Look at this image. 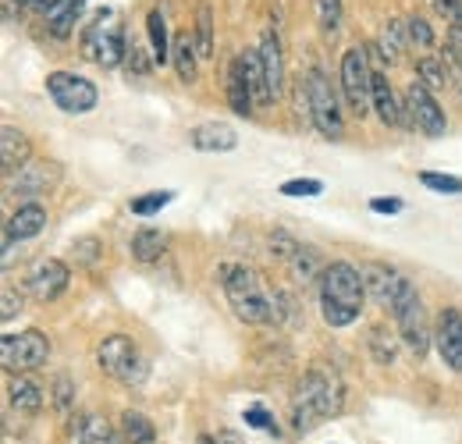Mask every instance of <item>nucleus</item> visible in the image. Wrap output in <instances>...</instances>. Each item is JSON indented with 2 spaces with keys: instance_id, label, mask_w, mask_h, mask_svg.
<instances>
[{
  "instance_id": "nucleus-35",
  "label": "nucleus",
  "mask_w": 462,
  "mask_h": 444,
  "mask_svg": "<svg viewBox=\"0 0 462 444\" xmlns=\"http://www.w3.org/2000/svg\"><path fill=\"white\" fill-rule=\"evenodd\" d=\"M416 71H420V79H423L430 89H448V86H452V75H448L445 57H441V60H438V57H423V60L416 64Z\"/></svg>"
},
{
  "instance_id": "nucleus-45",
  "label": "nucleus",
  "mask_w": 462,
  "mask_h": 444,
  "mask_svg": "<svg viewBox=\"0 0 462 444\" xmlns=\"http://www.w3.org/2000/svg\"><path fill=\"white\" fill-rule=\"evenodd\" d=\"M370 210H374V214H402L405 203L399 196H374V199H370Z\"/></svg>"
},
{
  "instance_id": "nucleus-36",
  "label": "nucleus",
  "mask_w": 462,
  "mask_h": 444,
  "mask_svg": "<svg viewBox=\"0 0 462 444\" xmlns=\"http://www.w3.org/2000/svg\"><path fill=\"white\" fill-rule=\"evenodd\" d=\"M174 199L171 189H161V192H143V196H135L132 203H128V210L135 214V217H150V214H161L168 203Z\"/></svg>"
},
{
  "instance_id": "nucleus-38",
  "label": "nucleus",
  "mask_w": 462,
  "mask_h": 444,
  "mask_svg": "<svg viewBox=\"0 0 462 444\" xmlns=\"http://www.w3.org/2000/svg\"><path fill=\"white\" fill-rule=\"evenodd\" d=\"M423 189L430 192H441V196H462V178H452V174H438V171H423L420 174Z\"/></svg>"
},
{
  "instance_id": "nucleus-27",
  "label": "nucleus",
  "mask_w": 462,
  "mask_h": 444,
  "mask_svg": "<svg viewBox=\"0 0 462 444\" xmlns=\"http://www.w3.org/2000/svg\"><path fill=\"white\" fill-rule=\"evenodd\" d=\"M146 36H150V47H153V64H168L171 60V40H168V18H164L161 7H150Z\"/></svg>"
},
{
  "instance_id": "nucleus-48",
  "label": "nucleus",
  "mask_w": 462,
  "mask_h": 444,
  "mask_svg": "<svg viewBox=\"0 0 462 444\" xmlns=\"http://www.w3.org/2000/svg\"><path fill=\"white\" fill-rule=\"evenodd\" d=\"M214 444H242V441H238V434L225 430V434H217V438H214Z\"/></svg>"
},
{
  "instance_id": "nucleus-31",
  "label": "nucleus",
  "mask_w": 462,
  "mask_h": 444,
  "mask_svg": "<svg viewBox=\"0 0 462 444\" xmlns=\"http://www.w3.org/2000/svg\"><path fill=\"white\" fill-rule=\"evenodd\" d=\"M242 64H245V79L253 86V97L260 107H271V89H267V75H263V60H260V51H242Z\"/></svg>"
},
{
  "instance_id": "nucleus-15",
  "label": "nucleus",
  "mask_w": 462,
  "mask_h": 444,
  "mask_svg": "<svg viewBox=\"0 0 462 444\" xmlns=\"http://www.w3.org/2000/svg\"><path fill=\"white\" fill-rule=\"evenodd\" d=\"M363 271V281H366V295L381 306V310H392L395 306V299L402 295L405 288V274H399L395 267H388V264H363L359 267Z\"/></svg>"
},
{
  "instance_id": "nucleus-3",
  "label": "nucleus",
  "mask_w": 462,
  "mask_h": 444,
  "mask_svg": "<svg viewBox=\"0 0 462 444\" xmlns=\"http://www.w3.org/2000/svg\"><path fill=\"white\" fill-rule=\"evenodd\" d=\"M221 284H225V295H228L231 310L242 324H253V328H263V324H278L282 320V302L278 295L267 291L263 278L245 267V264H231L221 267Z\"/></svg>"
},
{
  "instance_id": "nucleus-4",
  "label": "nucleus",
  "mask_w": 462,
  "mask_h": 444,
  "mask_svg": "<svg viewBox=\"0 0 462 444\" xmlns=\"http://www.w3.org/2000/svg\"><path fill=\"white\" fill-rule=\"evenodd\" d=\"M302 104H306V111H310L313 128H317L324 139L338 143V139L346 135V114L338 107V93H335V86L328 82V75H324L320 68H310V71H306V79H302Z\"/></svg>"
},
{
  "instance_id": "nucleus-19",
  "label": "nucleus",
  "mask_w": 462,
  "mask_h": 444,
  "mask_svg": "<svg viewBox=\"0 0 462 444\" xmlns=\"http://www.w3.org/2000/svg\"><path fill=\"white\" fill-rule=\"evenodd\" d=\"M7 405L18 416H40L43 405H47V391L40 388L36 381H29L25 374H14L11 384H7Z\"/></svg>"
},
{
  "instance_id": "nucleus-34",
  "label": "nucleus",
  "mask_w": 462,
  "mask_h": 444,
  "mask_svg": "<svg viewBox=\"0 0 462 444\" xmlns=\"http://www.w3.org/2000/svg\"><path fill=\"white\" fill-rule=\"evenodd\" d=\"M71 256H75V264H79V267L93 271V267L104 260V242H100L97 235H82V238H75V242H71Z\"/></svg>"
},
{
  "instance_id": "nucleus-6",
  "label": "nucleus",
  "mask_w": 462,
  "mask_h": 444,
  "mask_svg": "<svg viewBox=\"0 0 462 444\" xmlns=\"http://www.w3.org/2000/svg\"><path fill=\"white\" fill-rule=\"evenodd\" d=\"M392 317L399 324V338H402L405 348L412 352V359H423L427 348H430V341H434V334H430L427 313H423V299H420V291H416L412 281H405L402 295L392 306Z\"/></svg>"
},
{
  "instance_id": "nucleus-13",
  "label": "nucleus",
  "mask_w": 462,
  "mask_h": 444,
  "mask_svg": "<svg viewBox=\"0 0 462 444\" xmlns=\"http://www.w3.org/2000/svg\"><path fill=\"white\" fill-rule=\"evenodd\" d=\"M60 178V167L54 161H32V164L18 167L11 178H7V192L22 196V199H40L47 196Z\"/></svg>"
},
{
  "instance_id": "nucleus-41",
  "label": "nucleus",
  "mask_w": 462,
  "mask_h": 444,
  "mask_svg": "<svg viewBox=\"0 0 462 444\" xmlns=\"http://www.w3.org/2000/svg\"><path fill=\"white\" fill-rule=\"evenodd\" d=\"M245 427H256V430H267V434H278V423H274V416L263 409V405H249L245 409Z\"/></svg>"
},
{
  "instance_id": "nucleus-23",
  "label": "nucleus",
  "mask_w": 462,
  "mask_h": 444,
  "mask_svg": "<svg viewBox=\"0 0 462 444\" xmlns=\"http://www.w3.org/2000/svg\"><path fill=\"white\" fill-rule=\"evenodd\" d=\"M228 104L238 117H249L253 107H256V97H253V86H249V79H245L242 57H235L228 68Z\"/></svg>"
},
{
  "instance_id": "nucleus-17",
  "label": "nucleus",
  "mask_w": 462,
  "mask_h": 444,
  "mask_svg": "<svg viewBox=\"0 0 462 444\" xmlns=\"http://www.w3.org/2000/svg\"><path fill=\"white\" fill-rule=\"evenodd\" d=\"M260 60H263V75H267V89H271V100L278 104L282 93H285V57H282V40L274 29H267L260 36Z\"/></svg>"
},
{
  "instance_id": "nucleus-24",
  "label": "nucleus",
  "mask_w": 462,
  "mask_h": 444,
  "mask_svg": "<svg viewBox=\"0 0 462 444\" xmlns=\"http://www.w3.org/2000/svg\"><path fill=\"white\" fill-rule=\"evenodd\" d=\"M289 267H291V274H295L299 284H317L320 274L328 271V264H324L320 249H317V245H306V242H299V245H295Z\"/></svg>"
},
{
  "instance_id": "nucleus-20",
  "label": "nucleus",
  "mask_w": 462,
  "mask_h": 444,
  "mask_svg": "<svg viewBox=\"0 0 462 444\" xmlns=\"http://www.w3.org/2000/svg\"><path fill=\"white\" fill-rule=\"evenodd\" d=\"M68 438L71 444H115V427L100 412H79L68 423Z\"/></svg>"
},
{
  "instance_id": "nucleus-11",
  "label": "nucleus",
  "mask_w": 462,
  "mask_h": 444,
  "mask_svg": "<svg viewBox=\"0 0 462 444\" xmlns=\"http://www.w3.org/2000/svg\"><path fill=\"white\" fill-rule=\"evenodd\" d=\"M47 93L64 114H89L100 104V89L71 71H51L47 75Z\"/></svg>"
},
{
  "instance_id": "nucleus-26",
  "label": "nucleus",
  "mask_w": 462,
  "mask_h": 444,
  "mask_svg": "<svg viewBox=\"0 0 462 444\" xmlns=\"http://www.w3.org/2000/svg\"><path fill=\"white\" fill-rule=\"evenodd\" d=\"M171 60L178 68V79L181 82H196V64H199V51H196V40L192 32H178L171 43Z\"/></svg>"
},
{
  "instance_id": "nucleus-10",
  "label": "nucleus",
  "mask_w": 462,
  "mask_h": 444,
  "mask_svg": "<svg viewBox=\"0 0 462 444\" xmlns=\"http://www.w3.org/2000/svg\"><path fill=\"white\" fill-rule=\"evenodd\" d=\"M405 128H420L430 139H441L448 132L445 111L438 107V100L430 97V86L423 79H412L405 89Z\"/></svg>"
},
{
  "instance_id": "nucleus-40",
  "label": "nucleus",
  "mask_w": 462,
  "mask_h": 444,
  "mask_svg": "<svg viewBox=\"0 0 462 444\" xmlns=\"http://www.w3.org/2000/svg\"><path fill=\"white\" fill-rule=\"evenodd\" d=\"M320 192H324V181H317V178H291L282 185V196H291V199H313Z\"/></svg>"
},
{
  "instance_id": "nucleus-14",
  "label": "nucleus",
  "mask_w": 462,
  "mask_h": 444,
  "mask_svg": "<svg viewBox=\"0 0 462 444\" xmlns=\"http://www.w3.org/2000/svg\"><path fill=\"white\" fill-rule=\"evenodd\" d=\"M434 348L441 356V363L462 374V310L459 306H445L438 313V328H434Z\"/></svg>"
},
{
  "instance_id": "nucleus-21",
  "label": "nucleus",
  "mask_w": 462,
  "mask_h": 444,
  "mask_svg": "<svg viewBox=\"0 0 462 444\" xmlns=\"http://www.w3.org/2000/svg\"><path fill=\"white\" fill-rule=\"evenodd\" d=\"M370 107H374V114H377L388 128L405 125V104L395 100V89H392V82H388L384 71H374V100H370Z\"/></svg>"
},
{
  "instance_id": "nucleus-8",
  "label": "nucleus",
  "mask_w": 462,
  "mask_h": 444,
  "mask_svg": "<svg viewBox=\"0 0 462 444\" xmlns=\"http://www.w3.org/2000/svg\"><path fill=\"white\" fill-rule=\"evenodd\" d=\"M51 359V338L36 328L18 334H4L0 338V363L4 370L14 377V374H29V370H40L43 363Z\"/></svg>"
},
{
  "instance_id": "nucleus-22",
  "label": "nucleus",
  "mask_w": 462,
  "mask_h": 444,
  "mask_svg": "<svg viewBox=\"0 0 462 444\" xmlns=\"http://www.w3.org/2000/svg\"><path fill=\"white\" fill-rule=\"evenodd\" d=\"M29 153H32V143L25 139V132L4 125V132H0V161H4V174L11 178L18 167L29 164Z\"/></svg>"
},
{
  "instance_id": "nucleus-2",
  "label": "nucleus",
  "mask_w": 462,
  "mask_h": 444,
  "mask_svg": "<svg viewBox=\"0 0 462 444\" xmlns=\"http://www.w3.org/2000/svg\"><path fill=\"white\" fill-rule=\"evenodd\" d=\"M317 295H320L324 324H331V328H352L359 320V313H363V302H366L363 271L346 264V260L328 264V271L317 281Z\"/></svg>"
},
{
  "instance_id": "nucleus-25",
  "label": "nucleus",
  "mask_w": 462,
  "mask_h": 444,
  "mask_svg": "<svg viewBox=\"0 0 462 444\" xmlns=\"http://www.w3.org/2000/svg\"><path fill=\"white\" fill-rule=\"evenodd\" d=\"M164 253H168V235H164V231H157V227H139V231L132 235V256H135L139 264H157Z\"/></svg>"
},
{
  "instance_id": "nucleus-32",
  "label": "nucleus",
  "mask_w": 462,
  "mask_h": 444,
  "mask_svg": "<svg viewBox=\"0 0 462 444\" xmlns=\"http://www.w3.org/2000/svg\"><path fill=\"white\" fill-rule=\"evenodd\" d=\"M317 7V25L324 36H338L342 32V22H346V11H342V0H313Z\"/></svg>"
},
{
  "instance_id": "nucleus-7",
  "label": "nucleus",
  "mask_w": 462,
  "mask_h": 444,
  "mask_svg": "<svg viewBox=\"0 0 462 444\" xmlns=\"http://www.w3.org/2000/svg\"><path fill=\"white\" fill-rule=\"evenodd\" d=\"M97 363L107 377H115L121 384H143L146 381V359L128 334H107L97 348Z\"/></svg>"
},
{
  "instance_id": "nucleus-30",
  "label": "nucleus",
  "mask_w": 462,
  "mask_h": 444,
  "mask_svg": "<svg viewBox=\"0 0 462 444\" xmlns=\"http://www.w3.org/2000/svg\"><path fill=\"white\" fill-rule=\"evenodd\" d=\"M121 434H125L128 444H157V427H153V420L143 416V412H135V409L121 412Z\"/></svg>"
},
{
  "instance_id": "nucleus-12",
  "label": "nucleus",
  "mask_w": 462,
  "mask_h": 444,
  "mask_svg": "<svg viewBox=\"0 0 462 444\" xmlns=\"http://www.w3.org/2000/svg\"><path fill=\"white\" fill-rule=\"evenodd\" d=\"M68 284H71V271L60 260H36L25 274V291L36 302H54L68 291Z\"/></svg>"
},
{
  "instance_id": "nucleus-42",
  "label": "nucleus",
  "mask_w": 462,
  "mask_h": 444,
  "mask_svg": "<svg viewBox=\"0 0 462 444\" xmlns=\"http://www.w3.org/2000/svg\"><path fill=\"white\" fill-rule=\"evenodd\" d=\"M125 64H128V75H135V79H146V75H150V68H153V60H146V54H143V47H139V43H128Z\"/></svg>"
},
{
  "instance_id": "nucleus-18",
  "label": "nucleus",
  "mask_w": 462,
  "mask_h": 444,
  "mask_svg": "<svg viewBox=\"0 0 462 444\" xmlns=\"http://www.w3.org/2000/svg\"><path fill=\"white\" fill-rule=\"evenodd\" d=\"M43 227H47V207H43L40 199H29V203H22V207L7 217L4 235L14 238V242H29V238H36Z\"/></svg>"
},
{
  "instance_id": "nucleus-39",
  "label": "nucleus",
  "mask_w": 462,
  "mask_h": 444,
  "mask_svg": "<svg viewBox=\"0 0 462 444\" xmlns=\"http://www.w3.org/2000/svg\"><path fill=\"white\" fill-rule=\"evenodd\" d=\"M405 32H409V47H420V51H430V47H434V29H430L427 18L412 14V18L405 22Z\"/></svg>"
},
{
  "instance_id": "nucleus-5",
  "label": "nucleus",
  "mask_w": 462,
  "mask_h": 444,
  "mask_svg": "<svg viewBox=\"0 0 462 444\" xmlns=\"http://www.w3.org/2000/svg\"><path fill=\"white\" fill-rule=\"evenodd\" d=\"M82 54L86 60L100 64V68H117L128 54V40H125V25L117 22L111 7L97 11V18L86 25L82 32Z\"/></svg>"
},
{
  "instance_id": "nucleus-47",
  "label": "nucleus",
  "mask_w": 462,
  "mask_h": 444,
  "mask_svg": "<svg viewBox=\"0 0 462 444\" xmlns=\"http://www.w3.org/2000/svg\"><path fill=\"white\" fill-rule=\"evenodd\" d=\"M58 4H60V0H32L29 7H32V11H40V14H51Z\"/></svg>"
},
{
  "instance_id": "nucleus-1",
  "label": "nucleus",
  "mask_w": 462,
  "mask_h": 444,
  "mask_svg": "<svg viewBox=\"0 0 462 444\" xmlns=\"http://www.w3.org/2000/svg\"><path fill=\"white\" fill-rule=\"evenodd\" d=\"M346 388L342 377L328 366H310L291 394V427L295 434H310L320 420H331L342 412Z\"/></svg>"
},
{
  "instance_id": "nucleus-46",
  "label": "nucleus",
  "mask_w": 462,
  "mask_h": 444,
  "mask_svg": "<svg viewBox=\"0 0 462 444\" xmlns=\"http://www.w3.org/2000/svg\"><path fill=\"white\" fill-rule=\"evenodd\" d=\"M434 11L452 22V25H462V0H434Z\"/></svg>"
},
{
  "instance_id": "nucleus-49",
  "label": "nucleus",
  "mask_w": 462,
  "mask_h": 444,
  "mask_svg": "<svg viewBox=\"0 0 462 444\" xmlns=\"http://www.w3.org/2000/svg\"><path fill=\"white\" fill-rule=\"evenodd\" d=\"M4 4H18L22 7V4H32V0H4Z\"/></svg>"
},
{
  "instance_id": "nucleus-29",
  "label": "nucleus",
  "mask_w": 462,
  "mask_h": 444,
  "mask_svg": "<svg viewBox=\"0 0 462 444\" xmlns=\"http://www.w3.org/2000/svg\"><path fill=\"white\" fill-rule=\"evenodd\" d=\"M192 40H196L199 60H210V57H214V7H210V0H199V7H196Z\"/></svg>"
},
{
  "instance_id": "nucleus-43",
  "label": "nucleus",
  "mask_w": 462,
  "mask_h": 444,
  "mask_svg": "<svg viewBox=\"0 0 462 444\" xmlns=\"http://www.w3.org/2000/svg\"><path fill=\"white\" fill-rule=\"evenodd\" d=\"M18 313H22V295L11 284H4V291H0V320L11 324Z\"/></svg>"
},
{
  "instance_id": "nucleus-50",
  "label": "nucleus",
  "mask_w": 462,
  "mask_h": 444,
  "mask_svg": "<svg viewBox=\"0 0 462 444\" xmlns=\"http://www.w3.org/2000/svg\"><path fill=\"white\" fill-rule=\"evenodd\" d=\"M196 444H214V438H207V434H203V438H199Z\"/></svg>"
},
{
  "instance_id": "nucleus-9",
  "label": "nucleus",
  "mask_w": 462,
  "mask_h": 444,
  "mask_svg": "<svg viewBox=\"0 0 462 444\" xmlns=\"http://www.w3.org/2000/svg\"><path fill=\"white\" fill-rule=\"evenodd\" d=\"M342 97H346L348 111L363 114L370 111V100H374V71H370V51L366 47H348L342 54Z\"/></svg>"
},
{
  "instance_id": "nucleus-33",
  "label": "nucleus",
  "mask_w": 462,
  "mask_h": 444,
  "mask_svg": "<svg viewBox=\"0 0 462 444\" xmlns=\"http://www.w3.org/2000/svg\"><path fill=\"white\" fill-rule=\"evenodd\" d=\"M370 352L377 366H392L399 356V341L395 334H388V328H370Z\"/></svg>"
},
{
  "instance_id": "nucleus-37",
  "label": "nucleus",
  "mask_w": 462,
  "mask_h": 444,
  "mask_svg": "<svg viewBox=\"0 0 462 444\" xmlns=\"http://www.w3.org/2000/svg\"><path fill=\"white\" fill-rule=\"evenodd\" d=\"M405 43H409V32H405V22H399V18H392L388 25H384V36H381V51L388 54V60L395 64L399 57H402Z\"/></svg>"
},
{
  "instance_id": "nucleus-28",
  "label": "nucleus",
  "mask_w": 462,
  "mask_h": 444,
  "mask_svg": "<svg viewBox=\"0 0 462 444\" xmlns=\"http://www.w3.org/2000/svg\"><path fill=\"white\" fill-rule=\"evenodd\" d=\"M82 7H86V0H60L58 7L47 14V29H51L54 40H68L71 36V29L79 25Z\"/></svg>"
},
{
  "instance_id": "nucleus-44",
  "label": "nucleus",
  "mask_w": 462,
  "mask_h": 444,
  "mask_svg": "<svg viewBox=\"0 0 462 444\" xmlns=\"http://www.w3.org/2000/svg\"><path fill=\"white\" fill-rule=\"evenodd\" d=\"M71 402H75V384H71V377L60 374L58 381H54V405H58V412H71Z\"/></svg>"
},
{
  "instance_id": "nucleus-16",
  "label": "nucleus",
  "mask_w": 462,
  "mask_h": 444,
  "mask_svg": "<svg viewBox=\"0 0 462 444\" xmlns=\"http://www.w3.org/2000/svg\"><path fill=\"white\" fill-rule=\"evenodd\" d=\"M189 146L199 153H231L238 146V132L228 121H203L189 132Z\"/></svg>"
}]
</instances>
